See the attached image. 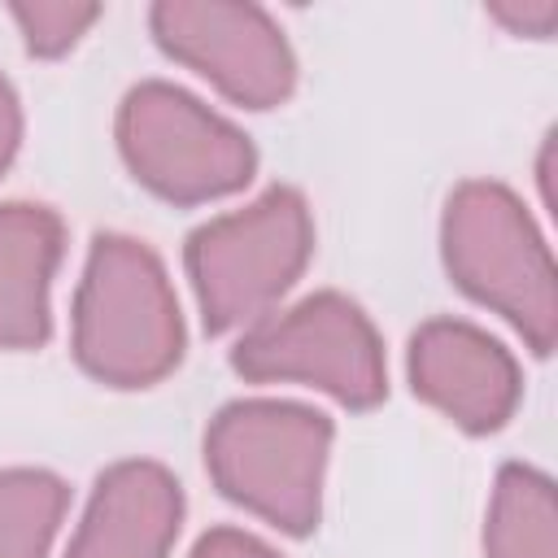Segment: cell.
Wrapping results in <instances>:
<instances>
[{"mask_svg": "<svg viewBox=\"0 0 558 558\" xmlns=\"http://www.w3.org/2000/svg\"><path fill=\"white\" fill-rule=\"evenodd\" d=\"M183 314L161 257L105 231L92 240L74 292V362L105 388H153L183 362Z\"/></svg>", "mask_w": 558, "mask_h": 558, "instance_id": "1", "label": "cell"}, {"mask_svg": "<svg viewBox=\"0 0 558 558\" xmlns=\"http://www.w3.org/2000/svg\"><path fill=\"white\" fill-rule=\"evenodd\" d=\"M440 257L449 279L501 314L536 357L558 340V275L527 205L493 179H466L440 214Z\"/></svg>", "mask_w": 558, "mask_h": 558, "instance_id": "2", "label": "cell"}, {"mask_svg": "<svg viewBox=\"0 0 558 558\" xmlns=\"http://www.w3.org/2000/svg\"><path fill=\"white\" fill-rule=\"evenodd\" d=\"M331 418L301 401H227L205 427V471L214 488L288 536H310L323 514V471Z\"/></svg>", "mask_w": 558, "mask_h": 558, "instance_id": "3", "label": "cell"}, {"mask_svg": "<svg viewBox=\"0 0 558 558\" xmlns=\"http://www.w3.org/2000/svg\"><path fill=\"white\" fill-rule=\"evenodd\" d=\"M314 253V218L296 187L275 183L244 209L201 222L183 244V266L209 336L253 327L301 279Z\"/></svg>", "mask_w": 558, "mask_h": 558, "instance_id": "4", "label": "cell"}, {"mask_svg": "<svg viewBox=\"0 0 558 558\" xmlns=\"http://www.w3.org/2000/svg\"><path fill=\"white\" fill-rule=\"evenodd\" d=\"M113 135L126 170L170 205L231 196L257 170L253 140L166 78H144L122 96Z\"/></svg>", "mask_w": 558, "mask_h": 558, "instance_id": "5", "label": "cell"}, {"mask_svg": "<svg viewBox=\"0 0 558 558\" xmlns=\"http://www.w3.org/2000/svg\"><path fill=\"white\" fill-rule=\"evenodd\" d=\"M253 384H310L344 410H375L388 397L384 344L366 310L344 292H314L292 310L257 318L231 349Z\"/></svg>", "mask_w": 558, "mask_h": 558, "instance_id": "6", "label": "cell"}, {"mask_svg": "<svg viewBox=\"0 0 558 558\" xmlns=\"http://www.w3.org/2000/svg\"><path fill=\"white\" fill-rule=\"evenodd\" d=\"M148 31L166 57L209 78L231 105L275 109L296 87V57L279 22L235 0H157Z\"/></svg>", "mask_w": 558, "mask_h": 558, "instance_id": "7", "label": "cell"}, {"mask_svg": "<svg viewBox=\"0 0 558 558\" xmlns=\"http://www.w3.org/2000/svg\"><path fill=\"white\" fill-rule=\"evenodd\" d=\"M410 388L471 436L501 432L523 397L519 362L501 340L462 318H432L410 336Z\"/></svg>", "mask_w": 558, "mask_h": 558, "instance_id": "8", "label": "cell"}, {"mask_svg": "<svg viewBox=\"0 0 558 558\" xmlns=\"http://www.w3.org/2000/svg\"><path fill=\"white\" fill-rule=\"evenodd\" d=\"M183 523L179 480L148 458L100 471L65 558H170Z\"/></svg>", "mask_w": 558, "mask_h": 558, "instance_id": "9", "label": "cell"}, {"mask_svg": "<svg viewBox=\"0 0 558 558\" xmlns=\"http://www.w3.org/2000/svg\"><path fill=\"white\" fill-rule=\"evenodd\" d=\"M65 253L57 209L35 201L0 205V349H39L52 336L48 288Z\"/></svg>", "mask_w": 558, "mask_h": 558, "instance_id": "10", "label": "cell"}, {"mask_svg": "<svg viewBox=\"0 0 558 558\" xmlns=\"http://www.w3.org/2000/svg\"><path fill=\"white\" fill-rule=\"evenodd\" d=\"M488 558H558V501L554 480L536 466L506 462L493 484L488 523H484Z\"/></svg>", "mask_w": 558, "mask_h": 558, "instance_id": "11", "label": "cell"}, {"mask_svg": "<svg viewBox=\"0 0 558 558\" xmlns=\"http://www.w3.org/2000/svg\"><path fill=\"white\" fill-rule=\"evenodd\" d=\"M70 488L44 466L0 471V558H48Z\"/></svg>", "mask_w": 558, "mask_h": 558, "instance_id": "12", "label": "cell"}, {"mask_svg": "<svg viewBox=\"0 0 558 558\" xmlns=\"http://www.w3.org/2000/svg\"><path fill=\"white\" fill-rule=\"evenodd\" d=\"M9 17L22 31V44L31 57H65L87 26L100 17V4H65V0H39V4H9Z\"/></svg>", "mask_w": 558, "mask_h": 558, "instance_id": "13", "label": "cell"}, {"mask_svg": "<svg viewBox=\"0 0 558 558\" xmlns=\"http://www.w3.org/2000/svg\"><path fill=\"white\" fill-rule=\"evenodd\" d=\"M192 558H279V554L244 527H209L192 545Z\"/></svg>", "mask_w": 558, "mask_h": 558, "instance_id": "14", "label": "cell"}, {"mask_svg": "<svg viewBox=\"0 0 558 558\" xmlns=\"http://www.w3.org/2000/svg\"><path fill=\"white\" fill-rule=\"evenodd\" d=\"M501 26H510L514 35H532V39H545L558 22V4L554 0H541V4H493L488 9Z\"/></svg>", "mask_w": 558, "mask_h": 558, "instance_id": "15", "label": "cell"}, {"mask_svg": "<svg viewBox=\"0 0 558 558\" xmlns=\"http://www.w3.org/2000/svg\"><path fill=\"white\" fill-rule=\"evenodd\" d=\"M17 144H22V100H17L13 83L0 74V174L17 157Z\"/></svg>", "mask_w": 558, "mask_h": 558, "instance_id": "16", "label": "cell"}]
</instances>
